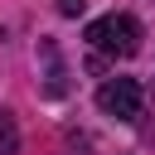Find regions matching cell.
<instances>
[{"label": "cell", "mask_w": 155, "mask_h": 155, "mask_svg": "<svg viewBox=\"0 0 155 155\" xmlns=\"http://www.w3.org/2000/svg\"><path fill=\"white\" fill-rule=\"evenodd\" d=\"M87 0H58V15H82Z\"/></svg>", "instance_id": "obj_4"}, {"label": "cell", "mask_w": 155, "mask_h": 155, "mask_svg": "<svg viewBox=\"0 0 155 155\" xmlns=\"http://www.w3.org/2000/svg\"><path fill=\"white\" fill-rule=\"evenodd\" d=\"M15 150V131H10V121L0 116V155H10Z\"/></svg>", "instance_id": "obj_3"}, {"label": "cell", "mask_w": 155, "mask_h": 155, "mask_svg": "<svg viewBox=\"0 0 155 155\" xmlns=\"http://www.w3.org/2000/svg\"><path fill=\"white\" fill-rule=\"evenodd\" d=\"M87 44H92L97 53L131 58V53L140 48V29H136V19H131V15H102V19H92V24H87Z\"/></svg>", "instance_id": "obj_1"}, {"label": "cell", "mask_w": 155, "mask_h": 155, "mask_svg": "<svg viewBox=\"0 0 155 155\" xmlns=\"http://www.w3.org/2000/svg\"><path fill=\"white\" fill-rule=\"evenodd\" d=\"M97 107H102L107 116H116V121H136V116H140V87H136V78H111V82H102Z\"/></svg>", "instance_id": "obj_2"}]
</instances>
